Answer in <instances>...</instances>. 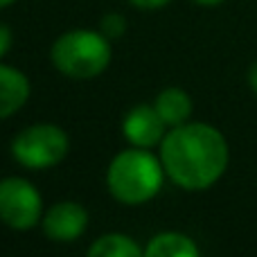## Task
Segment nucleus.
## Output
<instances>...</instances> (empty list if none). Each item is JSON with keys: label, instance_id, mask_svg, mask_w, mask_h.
<instances>
[{"label": "nucleus", "instance_id": "nucleus-1", "mask_svg": "<svg viewBox=\"0 0 257 257\" xmlns=\"http://www.w3.org/2000/svg\"><path fill=\"white\" fill-rule=\"evenodd\" d=\"M160 160L183 190H208L228 167V142L221 131L203 122L172 126L160 142Z\"/></svg>", "mask_w": 257, "mask_h": 257}, {"label": "nucleus", "instance_id": "nucleus-2", "mask_svg": "<svg viewBox=\"0 0 257 257\" xmlns=\"http://www.w3.org/2000/svg\"><path fill=\"white\" fill-rule=\"evenodd\" d=\"M163 160L142 147L126 149L111 160L106 183L120 203L140 205L151 201L163 187Z\"/></svg>", "mask_w": 257, "mask_h": 257}, {"label": "nucleus", "instance_id": "nucleus-3", "mask_svg": "<svg viewBox=\"0 0 257 257\" xmlns=\"http://www.w3.org/2000/svg\"><path fill=\"white\" fill-rule=\"evenodd\" d=\"M50 57L61 75L70 79H93L111 63V45L99 32L72 30L54 41Z\"/></svg>", "mask_w": 257, "mask_h": 257}, {"label": "nucleus", "instance_id": "nucleus-4", "mask_svg": "<svg viewBox=\"0 0 257 257\" xmlns=\"http://www.w3.org/2000/svg\"><path fill=\"white\" fill-rule=\"evenodd\" d=\"M70 140L57 124L27 126L14 138L12 154L21 165L30 169H48L59 165L68 156Z\"/></svg>", "mask_w": 257, "mask_h": 257}, {"label": "nucleus", "instance_id": "nucleus-5", "mask_svg": "<svg viewBox=\"0 0 257 257\" xmlns=\"http://www.w3.org/2000/svg\"><path fill=\"white\" fill-rule=\"evenodd\" d=\"M43 203L36 187L25 178L0 181V221L14 230H27L41 221Z\"/></svg>", "mask_w": 257, "mask_h": 257}, {"label": "nucleus", "instance_id": "nucleus-6", "mask_svg": "<svg viewBox=\"0 0 257 257\" xmlns=\"http://www.w3.org/2000/svg\"><path fill=\"white\" fill-rule=\"evenodd\" d=\"M88 226V212L75 201L54 203L43 217V232L52 241H75Z\"/></svg>", "mask_w": 257, "mask_h": 257}, {"label": "nucleus", "instance_id": "nucleus-7", "mask_svg": "<svg viewBox=\"0 0 257 257\" xmlns=\"http://www.w3.org/2000/svg\"><path fill=\"white\" fill-rule=\"evenodd\" d=\"M165 126L167 124L160 117V113L156 111V106H149V104L133 106L122 122V131H124L126 140L133 147H142V149H149V147L163 142Z\"/></svg>", "mask_w": 257, "mask_h": 257}, {"label": "nucleus", "instance_id": "nucleus-8", "mask_svg": "<svg viewBox=\"0 0 257 257\" xmlns=\"http://www.w3.org/2000/svg\"><path fill=\"white\" fill-rule=\"evenodd\" d=\"M30 97V81L21 70L0 63V120L14 115Z\"/></svg>", "mask_w": 257, "mask_h": 257}, {"label": "nucleus", "instance_id": "nucleus-9", "mask_svg": "<svg viewBox=\"0 0 257 257\" xmlns=\"http://www.w3.org/2000/svg\"><path fill=\"white\" fill-rule=\"evenodd\" d=\"M154 106L167 126L185 124L187 117L192 115V99L183 88H165L156 97Z\"/></svg>", "mask_w": 257, "mask_h": 257}, {"label": "nucleus", "instance_id": "nucleus-10", "mask_svg": "<svg viewBox=\"0 0 257 257\" xmlns=\"http://www.w3.org/2000/svg\"><path fill=\"white\" fill-rule=\"evenodd\" d=\"M147 257H196L199 248L183 232H163L156 235L145 248Z\"/></svg>", "mask_w": 257, "mask_h": 257}, {"label": "nucleus", "instance_id": "nucleus-11", "mask_svg": "<svg viewBox=\"0 0 257 257\" xmlns=\"http://www.w3.org/2000/svg\"><path fill=\"white\" fill-rule=\"evenodd\" d=\"M145 250L126 235H117V232H111V235H104L90 246L88 255L93 257H140Z\"/></svg>", "mask_w": 257, "mask_h": 257}, {"label": "nucleus", "instance_id": "nucleus-12", "mask_svg": "<svg viewBox=\"0 0 257 257\" xmlns=\"http://www.w3.org/2000/svg\"><path fill=\"white\" fill-rule=\"evenodd\" d=\"M124 16H120V14H106L102 18V34L106 39H117L124 32Z\"/></svg>", "mask_w": 257, "mask_h": 257}, {"label": "nucleus", "instance_id": "nucleus-13", "mask_svg": "<svg viewBox=\"0 0 257 257\" xmlns=\"http://www.w3.org/2000/svg\"><path fill=\"white\" fill-rule=\"evenodd\" d=\"M9 48H12V30L0 23V57H5L9 52Z\"/></svg>", "mask_w": 257, "mask_h": 257}, {"label": "nucleus", "instance_id": "nucleus-14", "mask_svg": "<svg viewBox=\"0 0 257 257\" xmlns=\"http://www.w3.org/2000/svg\"><path fill=\"white\" fill-rule=\"evenodd\" d=\"M128 3L140 9H158V7H163V5H167L169 0H128Z\"/></svg>", "mask_w": 257, "mask_h": 257}, {"label": "nucleus", "instance_id": "nucleus-15", "mask_svg": "<svg viewBox=\"0 0 257 257\" xmlns=\"http://www.w3.org/2000/svg\"><path fill=\"white\" fill-rule=\"evenodd\" d=\"M248 86H250V90L257 95V61L250 66V70H248Z\"/></svg>", "mask_w": 257, "mask_h": 257}, {"label": "nucleus", "instance_id": "nucleus-16", "mask_svg": "<svg viewBox=\"0 0 257 257\" xmlns=\"http://www.w3.org/2000/svg\"><path fill=\"white\" fill-rule=\"evenodd\" d=\"M194 3L205 5V7H212V5H219V3H223V0H194Z\"/></svg>", "mask_w": 257, "mask_h": 257}, {"label": "nucleus", "instance_id": "nucleus-17", "mask_svg": "<svg viewBox=\"0 0 257 257\" xmlns=\"http://www.w3.org/2000/svg\"><path fill=\"white\" fill-rule=\"evenodd\" d=\"M12 3H14V0H0V9H5L7 5H12Z\"/></svg>", "mask_w": 257, "mask_h": 257}]
</instances>
